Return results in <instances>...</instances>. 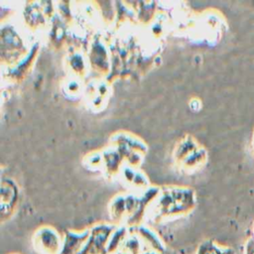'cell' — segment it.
Here are the masks:
<instances>
[{
    "label": "cell",
    "mask_w": 254,
    "mask_h": 254,
    "mask_svg": "<svg viewBox=\"0 0 254 254\" xmlns=\"http://www.w3.org/2000/svg\"><path fill=\"white\" fill-rule=\"evenodd\" d=\"M117 225L114 223H98L89 228V236L78 254H104L110 236Z\"/></svg>",
    "instance_id": "7a4b0ae2"
},
{
    "label": "cell",
    "mask_w": 254,
    "mask_h": 254,
    "mask_svg": "<svg viewBox=\"0 0 254 254\" xmlns=\"http://www.w3.org/2000/svg\"><path fill=\"white\" fill-rule=\"evenodd\" d=\"M244 254H254V237L249 238L244 247Z\"/></svg>",
    "instance_id": "4fadbf2b"
},
{
    "label": "cell",
    "mask_w": 254,
    "mask_h": 254,
    "mask_svg": "<svg viewBox=\"0 0 254 254\" xmlns=\"http://www.w3.org/2000/svg\"><path fill=\"white\" fill-rule=\"evenodd\" d=\"M18 200V190L9 181L2 183L1 188V220L8 219L13 213Z\"/></svg>",
    "instance_id": "5b68a950"
},
{
    "label": "cell",
    "mask_w": 254,
    "mask_h": 254,
    "mask_svg": "<svg viewBox=\"0 0 254 254\" xmlns=\"http://www.w3.org/2000/svg\"><path fill=\"white\" fill-rule=\"evenodd\" d=\"M68 65L70 67V69L77 75H81L83 74L85 71V60L82 57V55L78 52L72 53L69 55L68 57Z\"/></svg>",
    "instance_id": "8fae6325"
},
{
    "label": "cell",
    "mask_w": 254,
    "mask_h": 254,
    "mask_svg": "<svg viewBox=\"0 0 254 254\" xmlns=\"http://www.w3.org/2000/svg\"><path fill=\"white\" fill-rule=\"evenodd\" d=\"M120 249L125 250V251L129 252L130 254H141L142 250H141L140 237L136 233L130 231Z\"/></svg>",
    "instance_id": "9c48e42d"
},
{
    "label": "cell",
    "mask_w": 254,
    "mask_h": 254,
    "mask_svg": "<svg viewBox=\"0 0 254 254\" xmlns=\"http://www.w3.org/2000/svg\"><path fill=\"white\" fill-rule=\"evenodd\" d=\"M123 174L126 181L130 182V184H133L136 187H145L148 185L147 177L143 173L137 172L135 169L130 168V166L124 169Z\"/></svg>",
    "instance_id": "30bf717a"
},
{
    "label": "cell",
    "mask_w": 254,
    "mask_h": 254,
    "mask_svg": "<svg viewBox=\"0 0 254 254\" xmlns=\"http://www.w3.org/2000/svg\"><path fill=\"white\" fill-rule=\"evenodd\" d=\"M141 254H161V253H159V252H156V251H154V250H147V251H144V252H142Z\"/></svg>",
    "instance_id": "9a60e30c"
},
{
    "label": "cell",
    "mask_w": 254,
    "mask_h": 254,
    "mask_svg": "<svg viewBox=\"0 0 254 254\" xmlns=\"http://www.w3.org/2000/svg\"><path fill=\"white\" fill-rule=\"evenodd\" d=\"M33 248L39 254H60L63 237L52 226H42L36 230L32 238Z\"/></svg>",
    "instance_id": "3957f363"
},
{
    "label": "cell",
    "mask_w": 254,
    "mask_h": 254,
    "mask_svg": "<svg viewBox=\"0 0 254 254\" xmlns=\"http://www.w3.org/2000/svg\"><path fill=\"white\" fill-rule=\"evenodd\" d=\"M12 254H18V253H12Z\"/></svg>",
    "instance_id": "e0dca14e"
},
{
    "label": "cell",
    "mask_w": 254,
    "mask_h": 254,
    "mask_svg": "<svg viewBox=\"0 0 254 254\" xmlns=\"http://www.w3.org/2000/svg\"><path fill=\"white\" fill-rule=\"evenodd\" d=\"M89 236V228L82 231L65 230L60 254H78Z\"/></svg>",
    "instance_id": "277c9868"
},
{
    "label": "cell",
    "mask_w": 254,
    "mask_h": 254,
    "mask_svg": "<svg viewBox=\"0 0 254 254\" xmlns=\"http://www.w3.org/2000/svg\"><path fill=\"white\" fill-rule=\"evenodd\" d=\"M104 254H107V253H104Z\"/></svg>",
    "instance_id": "ac0fdd59"
},
{
    "label": "cell",
    "mask_w": 254,
    "mask_h": 254,
    "mask_svg": "<svg viewBox=\"0 0 254 254\" xmlns=\"http://www.w3.org/2000/svg\"><path fill=\"white\" fill-rule=\"evenodd\" d=\"M113 254H130L129 252H127V251H125V250H122V249H119L118 251H116L115 253H113Z\"/></svg>",
    "instance_id": "2e32d148"
},
{
    "label": "cell",
    "mask_w": 254,
    "mask_h": 254,
    "mask_svg": "<svg viewBox=\"0 0 254 254\" xmlns=\"http://www.w3.org/2000/svg\"><path fill=\"white\" fill-rule=\"evenodd\" d=\"M156 198L152 208V219L155 221L187 214L195 205L194 193L190 189L163 190Z\"/></svg>",
    "instance_id": "6da1fadb"
},
{
    "label": "cell",
    "mask_w": 254,
    "mask_h": 254,
    "mask_svg": "<svg viewBox=\"0 0 254 254\" xmlns=\"http://www.w3.org/2000/svg\"><path fill=\"white\" fill-rule=\"evenodd\" d=\"M226 247H220L212 240L202 241L196 249L195 254H224Z\"/></svg>",
    "instance_id": "7c38bea8"
},
{
    "label": "cell",
    "mask_w": 254,
    "mask_h": 254,
    "mask_svg": "<svg viewBox=\"0 0 254 254\" xmlns=\"http://www.w3.org/2000/svg\"><path fill=\"white\" fill-rule=\"evenodd\" d=\"M107 52L105 50V47L102 45V43L100 41H96L92 48H91V52H90V62H91V64L97 68V69H100V70H103L105 65H107V62H106V59H107Z\"/></svg>",
    "instance_id": "ba28073f"
},
{
    "label": "cell",
    "mask_w": 254,
    "mask_h": 254,
    "mask_svg": "<svg viewBox=\"0 0 254 254\" xmlns=\"http://www.w3.org/2000/svg\"><path fill=\"white\" fill-rule=\"evenodd\" d=\"M130 231L136 233L142 241L150 246V250H154L161 254H167V247L161 237L150 227L146 225H139L134 229H129Z\"/></svg>",
    "instance_id": "8992f818"
},
{
    "label": "cell",
    "mask_w": 254,
    "mask_h": 254,
    "mask_svg": "<svg viewBox=\"0 0 254 254\" xmlns=\"http://www.w3.org/2000/svg\"><path fill=\"white\" fill-rule=\"evenodd\" d=\"M129 232H130V230L127 226L117 225L116 228L114 229V231L112 232L110 239L108 241L107 248H106L107 254H113L116 251H118L121 248L124 240L128 236Z\"/></svg>",
    "instance_id": "52a82bcc"
},
{
    "label": "cell",
    "mask_w": 254,
    "mask_h": 254,
    "mask_svg": "<svg viewBox=\"0 0 254 254\" xmlns=\"http://www.w3.org/2000/svg\"><path fill=\"white\" fill-rule=\"evenodd\" d=\"M78 87H79L78 82L75 81V80H71V82H69V83L67 84L66 89H67L69 92H71V93H75L76 91H78V89H79Z\"/></svg>",
    "instance_id": "5bb4252c"
}]
</instances>
